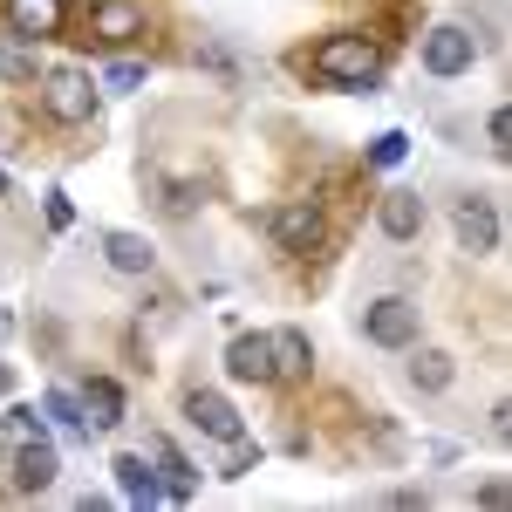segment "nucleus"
I'll use <instances>...</instances> for the list:
<instances>
[{
	"instance_id": "nucleus-1",
	"label": "nucleus",
	"mask_w": 512,
	"mask_h": 512,
	"mask_svg": "<svg viewBox=\"0 0 512 512\" xmlns=\"http://www.w3.org/2000/svg\"><path fill=\"white\" fill-rule=\"evenodd\" d=\"M308 69L321 82H335V89H376L383 82V55H376V41H362V35H328L308 55Z\"/></svg>"
},
{
	"instance_id": "nucleus-2",
	"label": "nucleus",
	"mask_w": 512,
	"mask_h": 512,
	"mask_svg": "<svg viewBox=\"0 0 512 512\" xmlns=\"http://www.w3.org/2000/svg\"><path fill=\"white\" fill-rule=\"evenodd\" d=\"M41 110H48L55 123H89L96 89H89L82 69H55V76H41Z\"/></svg>"
},
{
	"instance_id": "nucleus-3",
	"label": "nucleus",
	"mask_w": 512,
	"mask_h": 512,
	"mask_svg": "<svg viewBox=\"0 0 512 512\" xmlns=\"http://www.w3.org/2000/svg\"><path fill=\"white\" fill-rule=\"evenodd\" d=\"M362 328H369L376 349H403V342H417V301L390 294V301H376V308L362 315Z\"/></svg>"
},
{
	"instance_id": "nucleus-4",
	"label": "nucleus",
	"mask_w": 512,
	"mask_h": 512,
	"mask_svg": "<svg viewBox=\"0 0 512 512\" xmlns=\"http://www.w3.org/2000/svg\"><path fill=\"white\" fill-rule=\"evenodd\" d=\"M472 55H478V41L465 35V28H431V35H424V69H431V76H465Z\"/></svg>"
},
{
	"instance_id": "nucleus-5",
	"label": "nucleus",
	"mask_w": 512,
	"mask_h": 512,
	"mask_svg": "<svg viewBox=\"0 0 512 512\" xmlns=\"http://www.w3.org/2000/svg\"><path fill=\"white\" fill-rule=\"evenodd\" d=\"M7 21H14L21 41H48V35H62L69 0H7Z\"/></svg>"
},
{
	"instance_id": "nucleus-6",
	"label": "nucleus",
	"mask_w": 512,
	"mask_h": 512,
	"mask_svg": "<svg viewBox=\"0 0 512 512\" xmlns=\"http://www.w3.org/2000/svg\"><path fill=\"white\" fill-rule=\"evenodd\" d=\"M185 417H192L205 437H219V444H233V437L246 431V424H239V410L219 390H192V396H185Z\"/></svg>"
},
{
	"instance_id": "nucleus-7",
	"label": "nucleus",
	"mask_w": 512,
	"mask_h": 512,
	"mask_svg": "<svg viewBox=\"0 0 512 512\" xmlns=\"http://www.w3.org/2000/svg\"><path fill=\"white\" fill-rule=\"evenodd\" d=\"M451 226H458V246H465V253H492V246H499V212H492L485 198H458Z\"/></svg>"
},
{
	"instance_id": "nucleus-8",
	"label": "nucleus",
	"mask_w": 512,
	"mask_h": 512,
	"mask_svg": "<svg viewBox=\"0 0 512 512\" xmlns=\"http://www.w3.org/2000/svg\"><path fill=\"white\" fill-rule=\"evenodd\" d=\"M55 444L48 437H28V444H14V492H48L55 485Z\"/></svg>"
},
{
	"instance_id": "nucleus-9",
	"label": "nucleus",
	"mask_w": 512,
	"mask_h": 512,
	"mask_svg": "<svg viewBox=\"0 0 512 512\" xmlns=\"http://www.w3.org/2000/svg\"><path fill=\"white\" fill-rule=\"evenodd\" d=\"M274 239L287 246V253H308L321 239V212H315V198H294V205H280L274 212Z\"/></svg>"
},
{
	"instance_id": "nucleus-10",
	"label": "nucleus",
	"mask_w": 512,
	"mask_h": 512,
	"mask_svg": "<svg viewBox=\"0 0 512 512\" xmlns=\"http://www.w3.org/2000/svg\"><path fill=\"white\" fill-rule=\"evenodd\" d=\"M267 355H274V383H301L308 362H315V349H308L301 328H274V335H267Z\"/></svg>"
},
{
	"instance_id": "nucleus-11",
	"label": "nucleus",
	"mask_w": 512,
	"mask_h": 512,
	"mask_svg": "<svg viewBox=\"0 0 512 512\" xmlns=\"http://www.w3.org/2000/svg\"><path fill=\"white\" fill-rule=\"evenodd\" d=\"M151 465H158L164 499H192V492H198V472L185 465V451H178L171 437H158V444H151Z\"/></svg>"
},
{
	"instance_id": "nucleus-12",
	"label": "nucleus",
	"mask_w": 512,
	"mask_h": 512,
	"mask_svg": "<svg viewBox=\"0 0 512 512\" xmlns=\"http://www.w3.org/2000/svg\"><path fill=\"white\" fill-rule=\"evenodd\" d=\"M226 369L239 383H274V355H267V335H233L226 349Z\"/></svg>"
},
{
	"instance_id": "nucleus-13",
	"label": "nucleus",
	"mask_w": 512,
	"mask_h": 512,
	"mask_svg": "<svg viewBox=\"0 0 512 512\" xmlns=\"http://www.w3.org/2000/svg\"><path fill=\"white\" fill-rule=\"evenodd\" d=\"M110 472H117V485H123V499H130V506H158L164 499V485H158V472H151V465H144V458H137V451H123L117 465H110Z\"/></svg>"
},
{
	"instance_id": "nucleus-14",
	"label": "nucleus",
	"mask_w": 512,
	"mask_h": 512,
	"mask_svg": "<svg viewBox=\"0 0 512 512\" xmlns=\"http://www.w3.org/2000/svg\"><path fill=\"white\" fill-rule=\"evenodd\" d=\"M376 226H383L390 239H417L424 233V198L417 192H390L383 205H376Z\"/></svg>"
},
{
	"instance_id": "nucleus-15",
	"label": "nucleus",
	"mask_w": 512,
	"mask_h": 512,
	"mask_svg": "<svg viewBox=\"0 0 512 512\" xmlns=\"http://www.w3.org/2000/svg\"><path fill=\"white\" fill-rule=\"evenodd\" d=\"M76 403H82V424H89V431H117V424H123V390H117V383H103V376H96Z\"/></svg>"
},
{
	"instance_id": "nucleus-16",
	"label": "nucleus",
	"mask_w": 512,
	"mask_h": 512,
	"mask_svg": "<svg viewBox=\"0 0 512 512\" xmlns=\"http://www.w3.org/2000/svg\"><path fill=\"white\" fill-rule=\"evenodd\" d=\"M89 28L103 41H130V35H144V7H130V0H103L96 14H89Z\"/></svg>"
},
{
	"instance_id": "nucleus-17",
	"label": "nucleus",
	"mask_w": 512,
	"mask_h": 512,
	"mask_svg": "<svg viewBox=\"0 0 512 512\" xmlns=\"http://www.w3.org/2000/svg\"><path fill=\"white\" fill-rule=\"evenodd\" d=\"M103 253H110V267L117 274H151V239H137V233H103Z\"/></svg>"
},
{
	"instance_id": "nucleus-18",
	"label": "nucleus",
	"mask_w": 512,
	"mask_h": 512,
	"mask_svg": "<svg viewBox=\"0 0 512 512\" xmlns=\"http://www.w3.org/2000/svg\"><path fill=\"white\" fill-rule=\"evenodd\" d=\"M410 383H417V390H451V355H444V349H417Z\"/></svg>"
},
{
	"instance_id": "nucleus-19",
	"label": "nucleus",
	"mask_w": 512,
	"mask_h": 512,
	"mask_svg": "<svg viewBox=\"0 0 512 512\" xmlns=\"http://www.w3.org/2000/svg\"><path fill=\"white\" fill-rule=\"evenodd\" d=\"M41 417H55L69 437H89V424H82V403H76L69 390H48V396H41Z\"/></svg>"
},
{
	"instance_id": "nucleus-20",
	"label": "nucleus",
	"mask_w": 512,
	"mask_h": 512,
	"mask_svg": "<svg viewBox=\"0 0 512 512\" xmlns=\"http://www.w3.org/2000/svg\"><path fill=\"white\" fill-rule=\"evenodd\" d=\"M28 437H41L35 410H7V417H0V444H28Z\"/></svg>"
},
{
	"instance_id": "nucleus-21",
	"label": "nucleus",
	"mask_w": 512,
	"mask_h": 512,
	"mask_svg": "<svg viewBox=\"0 0 512 512\" xmlns=\"http://www.w3.org/2000/svg\"><path fill=\"white\" fill-rule=\"evenodd\" d=\"M403 151H410V137H403V130H383V137L369 144V164H376V171H390V164H403Z\"/></svg>"
},
{
	"instance_id": "nucleus-22",
	"label": "nucleus",
	"mask_w": 512,
	"mask_h": 512,
	"mask_svg": "<svg viewBox=\"0 0 512 512\" xmlns=\"http://www.w3.org/2000/svg\"><path fill=\"white\" fill-rule=\"evenodd\" d=\"M103 89H117V96L144 89V62H110V69H103Z\"/></svg>"
},
{
	"instance_id": "nucleus-23",
	"label": "nucleus",
	"mask_w": 512,
	"mask_h": 512,
	"mask_svg": "<svg viewBox=\"0 0 512 512\" xmlns=\"http://www.w3.org/2000/svg\"><path fill=\"white\" fill-rule=\"evenodd\" d=\"M0 76H7V82H28V76H35V62H28L21 48H0Z\"/></svg>"
},
{
	"instance_id": "nucleus-24",
	"label": "nucleus",
	"mask_w": 512,
	"mask_h": 512,
	"mask_svg": "<svg viewBox=\"0 0 512 512\" xmlns=\"http://www.w3.org/2000/svg\"><path fill=\"white\" fill-rule=\"evenodd\" d=\"M485 137H492V151H499V158L512 151V117H506V110H492V123H485Z\"/></svg>"
},
{
	"instance_id": "nucleus-25",
	"label": "nucleus",
	"mask_w": 512,
	"mask_h": 512,
	"mask_svg": "<svg viewBox=\"0 0 512 512\" xmlns=\"http://www.w3.org/2000/svg\"><path fill=\"white\" fill-rule=\"evenodd\" d=\"M478 506H492V512L506 506V478H485V485H478Z\"/></svg>"
},
{
	"instance_id": "nucleus-26",
	"label": "nucleus",
	"mask_w": 512,
	"mask_h": 512,
	"mask_svg": "<svg viewBox=\"0 0 512 512\" xmlns=\"http://www.w3.org/2000/svg\"><path fill=\"white\" fill-rule=\"evenodd\" d=\"M69 219H76V205H69L62 192H48V226H69Z\"/></svg>"
},
{
	"instance_id": "nucleus-27",
	"label": "nucleus",
	"mask_w": 512,
	"mask_h": 512,
	"mask_svg": "<svg viewBox=\"0 0 512 512\" xmlns=\"http://www.w3.org/2000/svg\"><path fill=\"white\" fill-rule=\"evenodd\" d=\"M7 335H14V315H7V308H0V342H7Z\"/></svg>"
},
{
	"instance_id": "nucleus-28",
	"label": "nucleus",
	"mask_w": 512,
	"mask_h": 512,
	"mask_svg": "<svg viewBox=\"0 0 512 512\" xmlns=\"http://www.w3.org/2000/svg\"><path fill=\"white\" fill-rule=\"evenodd\" d=\"M0 198H7V171H0Z\"/></svg>"
},
{
	"instance_id": "nucleus-29",
	"label": "nucleus",
	"mask_w": 512,
	"mask_h": 512,
	"mask_svg": "<svg viewBox=\"0 0 512 512\" xmlns=\"http://www.w3.org/2000/svg\"><path fill=\"white\" fill-rule=\"evenodd\" d=\"M0 390H7V369H0Z\"/></svg>"
},
{
	"instance_id": "nucleus-30",
	"label": "nucleus",
	"mask_w": 512,
	"mask_h": 512,
	"mask_svg": "<svg viewBox=\"0 0 512 512\" xmlns=\"http://www.w3.org/2000/svg\"><path fill=\"white\" fill-rule=\"evenodd\" d=\"M0 492H7V485H0Z\"/></svg>"
}]
</instances>
